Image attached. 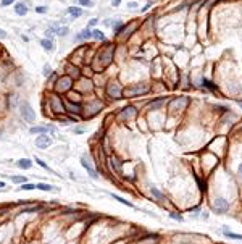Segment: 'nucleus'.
I'll use <instances>...</instances> for the list:
<instances>
[{
    "label": "nucleus",
    "mask_w": 242,
    "mask_h": 244,
    "mask_svg": "<svg viewBox=\"0 0 242 244\" xmlns=\"http://www.w3.org/2000/svg\"><path fill=\"white\" fill-rule=\"evenodd\" d=\"M150 91V86L145 84V83H139V84L129 86L126 89H123V94L126 97H136V95H142V94H147Z\"/></svg>",
    "instance_id": "nucleus-1"
},
{
    "label": "nucleus",
    "mask_w": 242,
    "mask_h": 244,
    "mask_svg": "<svg viewBox=\"0 0 242 244\" xmlns=\"http://www.w3.org/2000/svg\"><path fill=\"white\" fill-rule=\"evenodd\" d=\"M19 113H21V118L24 120L26 123H34L36 112L33 110V107H31V103L27 100H21V102H19Z\"/></svg>",
    "instance_id": "nucleus-2"
},
{
    "label": "nucleus",
    "mask_w": 242,
    "mask_h": 244,
    "mask_svg": "<svg viewBox=\"0 0 242 244\" xmlns=\"http://www.w3.org/2000/svg\"><path fill=\"white\" fill-rule=\"evenodd\" d=\"M113 44H110V42H107V47H105V50H102L100 54H98V63H100V66H108L110 63H112V60H113Z\"/></svg>",
    "instance_id": "nucleus-3"
},
{
    "label": "nucleus",
    "mask_w": 242,
    "mask_h": 244,
    "mask_svg": "<svg viewBox=\"0 0 242 244\" xmlns=\"http://www.w3.org/2000/svg\"><path fill=\"white\" fill-rule=\"evenodd\" d=\"M71 87H73V79L70 78V76H61V78H58L57 81H55V89H57V92H70Z\"/></svg>",
    "instance_id": "nucleus-4"
},
{
    "label": "nucleus",
    "mask_w": 242,
    "mask_h": 244,
    "mask_svg": "<svg viewBox=\"0 0 242 244\" xmlns=\"http://www.w3.org/2000/svg\"><path fill=\"white\" fill-rule=\"evenodd\" d=\"M47 97H49L50 109H52L53 113L60 115V113H63V112H65V107H63V100H61L60 97H58L57 94H49Z\"/></svg>",
    "instance_id": "nucleus-5"
},
{
    "label": "nucleus",
    "mask_w": 242,
    "mask_h": 244,
    "mask_svg": "<svg viewBox=\"0 0 242 244\" xmlns=\"http://www.w3.org/2000/svg\"><path fill=\"white\" fill-rule=\"evenodd\" d=\"M102 107H104V103H102L100 100H92V103H89L87 107H82V110H86V117H94V115H97L98 112L102 110Z\"/></svg>",
    "instance_id": "nucleus-6"
},
{
    "label": "nucleus",
    "mask_w": 242,
    "mask_h": 244,
    "mask_svg": "<svg viewBox=\"0 0 242 244\" xmlns=\"http://www.w3.org/2000/svg\"><path fill=\"white\" fill-rule=\"evenodd\" d=\"M107 94L110 95L112 99H120L123 97V87L118 84V83H110L108 86H107Z\"/></svg>",
    "instance_id": "nucleus-7"
},
{
    "label": "nucleus",
    "mask_w": 242,
    "mask_h": 244,
    "mask_svg": "<svg viewBox=\"0 0 242 244\" xmlns=\"http://www.w3.org/2000/svg\"><path fill=\"white\" fill-rule=\"evenodd\" d=\"M63 107H65V112L68 113H74L79 115L82 112V105L79 102H71V100H63Z\"/></svg>",
    "instance_id": "nucleus-8"
},
{
    "label": "nucleus",
    "mask_w": 242,
    "mask_h": 244,
    "mask_svg": "<svg viewBox=\"0 0 242 244\" xmlns=\"http://www.w3.org/2000/svg\"><path fill=\"white\" fill-rule=\"evenodd\" d=\"M229 209V204L228 201H224V199H216L215 202H213V210L216 212V214H226Z\"/></svg>",
    "instance_id": "nucleus-9"
},
{
    "label": "nucleus",
    "mask_w": 242,
    "mask_h": 244,
    "mask_svg": "<svg viewBox=\"0 0 242 244\" xmlns=\"http://www.w3.org/2000/svg\"><path fill=\"white\" fill-rule=\"evenodd\" d=\"M52 144V138L47 134H39L37 139H36V146L39 147V149H47V147Z\"/></svg>",
    "instance_id": "nucleus-10"
},
{
    "label": "nucleus",
    "mask_w": 242,
    "mask_h": 244,
    "mask_svg": "<svg viewBox=\"0 0 242 244\" xmlns=\"http://www.w3.org/2000/svg\"><path fill=\"white\" fill-rule=\"evenodd\" d=\"M65 70H66V76H70L71 79H78V78H81V70H79V68H78L76 65H71V63H66Z\"/></svg>",
    "instance_id": "nucleus-11"
},
{
    "label": "nucleus",
    "mask_w": 242,
    "mask_h": 244,
    "mask_svg": "<svg viewBox=\"0 0 242 244\" xmlns=\"http://www.w3.org/2000/svg\"><path fill=\"white\" fill-rule=\"evenodd\" d=\"M49 131H52V133H55V126L53 125H50V126H33L29 129V133L31 134H47Z\"/></svg>",
    "instance_id": "nucleus-12"
},
{
    "label": "nucleus",
    "mask_w": 242,
    "mask_h": 244,
    "mask_svg": "<svg viewBox=\"0 0 242 244\" xmlns=\"http://www.w3.org/2000/svg\"><path fill=\"white\" fill-rule=\"evenodd\" d=\"M92 37V29L90 28H84L82 31H79V33L74 36V41L76 42H82V41H87V39Z\"/></svg>",
    "instance_id": "nucleus-13"
},
{
    "label": "nucleus",
    "mask_w": 242,
    "mask_h": 244,
    "mask_svg": "<svg viewBox=\"0 0 242 244\" xmlns=\"http://www.w3.org/2000/svg\"><path fill=\"white\" fill-rule=\"evenodd\" d=\"M81 165L84 167V168H86V171H87V173L90 175V178H94V179H97V178H98V173H97V171L94 170V167L90 165L89 162H87V158H86V157H82V158H81Z\"/></svg>",
    "instance_id": "nucleus-14"
},
{
    "label": "nucleus",
    "mask_w": 242,
    "mask_h": 244,
    "mask_svg": "<svg viewBox=\"0 0 242 244\" xmlns=\"http://www.w3.org/2000/svg\"><path fill=\"white\" fill-rule=\"evenodd\" d=\"M136 113H137V110L134 109L132 105H131V107H126V109L121 112V113H120V118H121V120H129V118H134V117H136Z\"/></svg>",
    "instance_id": "nucleus-15"
},
{
    "label": "nucleus",
    "mask_w": 242,
    "mask_h": 244,
    "mask_svg": "<svg viewBox=\"0 0 242 244\" xmlns=\"http://www.w3.org/2000/svg\"><path fill=\"white\" fill-rule=\"evenodd\" d=\"M15 13L18 15V16H26L27 15V11H29V8L26 7V3H23V2H18V3H15Z\"/></svg>",
    "instance_id": "nucleus-16"
},
{
    "label": "nucleus",
    "mask_w": 242,
    "mask_h": 244,
    "mask_svg": "<svg viewBox=\"0 0 242 244\" xmlns=\"http://www.w3.org/2000/svg\"><path fill=\"white\" fill-rule=\"evenodd\" d=\"M41 45H42V49L44 50H47V52H55V44L52 39H42L41 41Z\"/></svg>",
    "instance_id": "nucleus-17"
},
{
    "label": "nucleus",
    "mask_w": 242,
    "mask_h": 244,
    "mask_svg": "<svg viewBox=\"0 0 242 244\" xmlns=\"http://www.w3.org/2000/svg\"><path fill=\"white\" fill-rule=\"evenodd\" d=\"M137 28V23H131V26H124L123 28V31L120 33V37H123V39H126L129 34H132V31Z\"/></svg>",
    "instance_id": "nucleus-18"
},
{
    "label": "nucleus",
    "mask_w": 242,
    "mask_h": 244,
    "mask_svg": "<svg viewBox=\"0 0 242 244\" xmlns=\"http://www.w3.org/2000/svg\"><path fill=\"white\" fill-rule=\"evenodd\" d=\"M187 97H179V99H176V100H173L171 103H169V107L171 109H176V107H186L187 105Z\"/></svg>",
    "instance_id": "nucleus-19"
},
{
    "label": "nucleus",
    "mask_w": 242,
    "mask_h": 244,
    "mask_svg": "<svg viewBox=\"0 0 242 244\" xmlns=\"http://www.w3.org/2000/svg\"><path fill=\"white\" fill-rule=\"evenodd\" d=\"M68 13H70L73 18H79L82 13H84V11H82L81 7H68Z\"/></svg>",
    "instance_id": "nucleus-20"
},
{
    "label": "nucleus",
    "mask_w": 242,
    "mask_h": 244,
    "mask_svg": "<svg viewBox=\"0 0 242 244\" xmlns=\"http://www.w3.org/2000/svg\"><path fill=\"white\" fill-rule=\"evenodd\" d=\"M16 165H18L21 170H29L31 167H33V162H31L29 158H21V160H18Z\"/></svg>",
    "instance_id": "nucleus-21"
},
{
    "label": "nucleus",
    "mask_w": 242,
    "mask_h": 244,
    "mask_svg": "<svg viewBox=\"0 0 242 244\" xmlns=\"http://www.w3.org/2000/svg\"><path fill=\"white\" fill-rule=\"evenodd\" d=\"M92 37L95 39V41H107L105 33L100 31V29H92Z\"/></svg>",
    "instance_id": "nucleus-22"
},
{
    "label": "nucleus",
    "mask_w": 242,
    "mask_h": 244,
    "mask_svg": "<svg viewBox=\"0 0 242 244\" xmlns=\"http://www.w3.org/2000/svg\"><path fill=\"white\" fill-rule=\"evenodd\" d=\"M36 187L41 191H58L55 186H50V184H45V183H39V184H36Z\"/></svg>",
    "instance_id": "nucleus-23"
},
{
    "label": "nucleus",
    "mask_w": 242,
    "mask_h": 244,
    "mask_svg": "<svg viewBox=\"0 0 242 244\" xmlns=\"http://www.w3.org/2000/svg\"><path fill=\"white\" fill-rule=\"evenodd\" d=\"M55 33H57L58 36H61V37H63V36H68V33H70V28H68V26H60V25H58V28L55 29Z\"/></svg>",
    "instance_id": "nucleus-24"
},
{
    "label": "nucleus",
    "mask_w": 242,
    "mask_h": 244,
    "mask_svg": "<svg viewBox=\"0 0 242 244\" xmlns=\"http://www.w3.org/2000/svg\"><path fill=\"white\" fill-rule=\"evenodd\" d=\"M18 105V95H10V99H8V109H11V107H16Z\"/></svg>",
    "instance_id": "nucleus-25"
},
{
    "label": "nucleus",
    "mask_w": 242,
    "mask_h": 244,
    "mask_svg": "<svg viewBox=\"0 0 242 244\" xmlns=\"http://www.w3.org/2000/svg\"><path fill=\"white\" fill-rule=\"evenodd\" d=\"M112 197H113V199H116L118 202H121V204H124V205H128V207H134L129 201H126V199H123V197H120V196H116V194H112Z\"/></svg>",
    "instance_id": "nucleus-26"
},
{
    "label": "nucleus",
    "mask_w": 242,
    "mask_h": 244,
    "mask_svg": "<svg viewBox=\"0 0 242 244\" xmlns=\"http://www.w3.org/2000/svg\"><path fill=\"white\" fill-rule=\"evenodd\" d=\"M224 234L228 236V238H232V239H242V234H237V233H231V231H229L228 228H224Z\"/></svg>",
    "instance_id": "nucleus-27"
},
{
    "label": "nucleus",
    "mask_w": 242,
    "mask_h": 244,
    "mask_svg": "<svg viewBox=\"0 0 242 244\" xmlns=\"http://www.w3.org/2000/svg\"><path fill=\"white\" fill-rule=\"evenodd\" d=\"M19 189L21 191H33V189H36V184H33V183H24Z\"/></svg>",
    "instance_id": "nucleus-28"
},
{
    "label": "nucleus",
    "mask_w": 242,
    "mask_h": 244,
    "mask_svg": "<svg viewBox=\"0 0 242 244\" xmlns=\"http://www.w3.org/2000/svg\"><path fill=\"white\" fill-rule=\"evenodd\" d=\"M52 73H53V71H52V68H50L49 63H47V65H44V71H42L44 76H47V78H49V76L52 74Z\"/></svg>",
    "instance_id": "nucleus-29"
},
{
    "label": "nucleus",
    "mask_w": 242,
    "mask_h": 244,
    "mask_svg": "<svg viewBox=\"0 0 242 244\" xmlns=\"http://www.w3.org/2000/svg\"><path fill=\"white\" fill-rule=\"evenodd\" d=\"M45 36H47V39H52L53 41V36H55V29L52 26L50 28H47V31H45Z\"/></svg>",
    "instance_id": "nucleus-30"
},
{
    "label": "nucleus",
    "mask_w": 242,
    "mask_h": 244,
    "mask_svg": "<svg viewBox=\"0 0 242 244\" xmlns=\"http://www.w3.org/2000/svg\"><path fill=\"white\" fill-rule=\"evenodd\" d=\"M41 210V205H33V207H26L24 210H23V214H29V212H37Z\"/></svg>",
    "instance_id": "nucleus-31"
},
{
    "label": "nucleus",
    "mask_w": 242,
    "mask_h": 244,
    "mask_svg": "<svg viewBox=\"0 0 242 244\" xmlns=\"http://www.w3.org/2000/svg\"><path fill=\"white\" fill-rule=\"evenodd\" d=\"M79 7H94V2H90V0H78Z\"/></svg>",
    "instance_id": "nucleus-32"
},
{
    "label": "nucleus",
    "mask_w": 242,
    "mask_h": 244,
    "mask_svg": "<svg viewBox=\"0 0 242 244\" xmlns=\"http://www.w3.org/2000/svg\"><path fill=\"white\" fill-rule=\"evenodd\" d=\"M150 193H152L153 196H155L157 199H163V194H161L160 191L157 189V187H150Z\"/></svg>",
    "instance_id": "nucleus-33"
},
{
    "label": "nucleus",
    "mask_w": 242,
    "mask_h": 244,
    "mask_svg": "<svg viewBox=\"0 0 242 244\" xmlns=\"http://www.w3.org/2000/svg\"><path fill=\"white\" fill-rule=\"evenodd\" d=\"M163 103V99H160V100H157V102H153L152 105H150V109L152 110H157V109H160V105Z\"/></svg>",
    "instance_id": "nucleus-34"
},
{
    "label": "nucleus",
    "mask_w": 242,
    "mask_h": 244,
    "mask_svg": "<svg viewBox=\"0 0 242 244\" xmlns=\"http://www.w3.org/2000/svg\"><path fill=\"white\" fill-rule=\"evenodd\" d=\"M11 181H13V183H26V178L24 176H13V178H11Z\"/></svg>",
    "instance_id": "nucleus-35"
},
{
    "label": "nucleus",
    "mask_w": 242,
    "mask_h": 244,
    "mask_svg": "<svg viewBox=\"0 0 242 244\" xmlns=\"http://www.w3.org/2000/svg\"><path fill=\"white\" fill-rule=\"evenodd\" d=\"M57 79H58V76H57V73H55V71H53V73L49 76V84H52V83L55 84V81H57Z\"/></svg>",
    "instance_id": "nucleus-36"
},
{
    "label": "nucleus",
    "mask_w": 242,
    "mask_h": 244,
    "mask_svg": "<svg viewBox=\"0 0 242 244\" xmlns=\"http://www.w3.org/2000/svg\"><path fill=\"white\" fill-rule=\"evenodd\" d=\"M74 133H76V134H82V133H84V131H86V128L84 126H76V128H74Z\"/></svg>",
    "instance_id": "nucleus-37"
},
{
    "label": "nucleus",
    "mask_w": 242,
    "mask_h": 244,
    "mask_svg": "<svg viewBox=\"0 0 242 244\" xmlns=\"http://www.w3.org/2000/svg\"><path fill=\"white\" fill-rule=\"evenodd\" d=\"M47 7H36V13H47Z\"/></svg>",
    "instance_id": "nucleus-38"
},
{
    "label": "nucleus",
    "mask_w": 242,
    "mask_h": 244,
    "mask_svg": "<svg viewBox=\"0 0 242 244\" xmlns=\"http://www.w3.org/2000/svg\"><path fill=\"white\" fill-rule=\"evenodd\" d=\"M36 162H37V165H41L42 168H45V170H49V167H47V163L44 162V160H41V158H36Z\"/></svg>",
    "instance_id": "nucleus-39"
},
{
    "label": "nucleus",
    "mask_w": 242,
    "mask_h": 244,
    "mask_svg": "<svg viewBox=\"0 0 242 244\" xmlns=\"http://www.w3.org/2000/svg\"><path fill=\"white\" fill-rule=\"evenodd\" d=\"M204 86H205V87H210V89H212V91H215V89H216V87L213 86V84H212V83H210V81H207V79H204Z\"/></svg>",
    "instance_id": "nucleus-40"
},
{
    "label": "nucleus",
    "mask_w": 242,
    "mask_h": 244,
    "mask_svg": "<svg viewBox=\"0 0 242 244\" xmlns=\"http://www.w3.org/2000/svg\"><path fill=\"white\" fill-rule=\"evenodd\" d=\"M98 23V19L97 18H92V19H89V25H87V28H94L95 25Z\"/></svg>",
    "instance_id": "nucleus-41"
},
{
    "label": "nucleus",
    "mask_w": 242,
    "mask_h": 244,
    "mask_svg": "<svg viewBox=\"0 0 242 244\" xmlns=\"http://www.w3.org/2000/svg\"><path fill=\"white\" fill-rule=\"evenodd\" d=\"M13 2H15V0H2V2H0V5H2V7H8Z\"/></svg>",
    "instance_id": "nucleus-42"
},
{
    "label": "nucleus",
    "mask_w": 242,
    "mask_h": 244,
    "mask_svg": "<svg viewBox=\"0 0 242 244\" xmlns=\"http://www.w3.org/2000/svg\"><path fill=\"white\" fill-rule=\"evenodd\" d=\"M169 217L174 218V220H178V222H182V217H181V215H178V214H169Z\"/></svg>",
    "instance_id": "nucleus-43"
},
{
    "label": "nucleus",
    "mask_w": 242,
    "mask_h": 244,
    "mask_svg": "<svg viewBox=\"0 0 242 244\" xmlns=\"http://www.w3.org/2000/svg\"><path fill=\"white\" fill-rule=\"evenodd\" d=\"M136 7H137V3H136V2H129V3H128V8H131V10H134Z\"/></svg>",
    "instance_id": "nucleus-44"
},
{
    "label": "nucleus",
    "mask_w": 242,
    "mask_h": 244,
    "mask_svg": "<svg viewBox=\"0 0 242 244\" xmlns=\"http://www.w3.org/2000/svg\"><path fill=\"white\" fill-rule=\"evenodd\" d=\"M121 3V0H112V7H118Z\"/></svg>",
    "instance_id": "nucleus-45"
},
{
    "label": "nucleus",
    "mask_w": 242,
    "mask_h": 244,
    "mask_svg": "<svg viewBox=\"0 0 242 244\" xmlns=\"http://www.w3.org/2000/svg\"><path fill=\"white\" fill-rule=\"evenodd\" d=\"M7 37V33L3 29H0V39H5Z\"/></svg>",
    "instance_id": "nucleus-46"
},
{
    "label": "nucleus",
    "mask_w": 242,
    "mask_h": 244,
    "mask_svg": "<svg viewBox=\"0 0 242 244\" xmlns=\"http://www.w3.org/2000/svg\"><path fill=\"white\" fill-rule=\"evenodd\" d=\"M237 171H239V176L242 178V163H241V165H239V170H237Z\"/></svg>",
    "instance_id": "nucleus-47"
},
{
    "label": "nucleus",
    "mask_w": 242,
    "mask_h": 244,
    "mask_svg": "<svg viewBox=\"0 0 242 244\" xmlns=\"http://www.w3.org/2000/svg\"><path fill=\"white\" fill-rule=\"evenodd\" d=\"M0 187H5V183L3 181H0Z\"/></svg>",
    "instance_id": "nucleus-48"
},
{
    "label": "nucleus",
    "mask_w": 242,
    "mask_h": 244,
    "mask_svg": "<svg viewBox=\"0 0 242 244\" xmlns=\"http://www.w3.org/2000/svg\"><path fill=\"white\" fill-rule=\"evenodd\" d=\"M239 105H241V109H242V102H239Z\"/></svg>",
    "instance_id": "nucleus-49"
}]
</instances>
